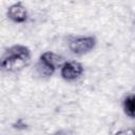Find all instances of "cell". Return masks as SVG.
Segmentation results:
<instances>
[{"label": "cell", "mask_w": 135, "mask_h": 135, "mask_svg": "<svg viewBox=\"0 0 135 135\" xmlns=\"http://www.w3.org/2000/svg\"><path fill=\"white\" fill-rule=\"evenodd\" d=\"M31 61V50L23 44H14L5 50L1 57V69L8 73L23 70Z\"/></svg>", "instance_id": "1"}, {"label": "cell", "mask_w": 135, "mask_h": 135, "mask_svg": "<svg viewBox=\"0 0 135 135\" xmlns=\"http://www.w3.org/2000/svg\"><path fill=\"white\" fill-rule=\"evenodd\" d=\"M64 58L54 52H44L39 56L36 70L41 77L49 78L54 75L57 69H61L64 64Z\"/></svg>", "instance_id": "2"}, {"label": "cell", "mask_w": 135, "mask_h": 135, "mask_svg": "<svg viewBox=\"0 0 135 135\" xmlns=\"http://www.w3.org/2000/svg\"><path fill=\"white\" fill-rule=\"evenodd\" d=\"M97 44V39L95 36H77L71 37L69 39L68 45L70 51L78 56L85 55L93 51Z\"/></svg>", "instance_id": "3"}, {"label": "cell", "mask_w": 135, "mask_h": 135, "mask_svg": "<svg viewBox=\"0 0 135 135\" xmlns=\"http://www.w3.org/2000/svg\"><path fill=\"white\" fill-rule=\"evenodd\" d=\"M83 65L75 60L72 61H65L64 64L60 69V76L65 81H75L81 77L83 74Z\"/></svg>", "instance_id": "4"}, {"label": "cell", "mask_w": 135, "mask_h": 135, "mask_svg": "<svg viewBox=\"0 0 135 135\" xmlns=\"http://www.w3.org/2000/svg\"><path fill=\"white\" fill-rule=\"evenodd\" d=\"M6 14L8 19L15 23H24L28 18L27 9L21 2H16L9 5Z\"/></svg>", "instance_id": "5"}, {"label": "cell", "mask_w": 135, "mask_h": 135, "mask_svg": "<svg viewBox=\"0 0 135 135\" xmlns=\"http://www.w3.org/2000/svg\"><path fill=\"white\" fill-rule=\"evenodd\" d=\"M122 110L123 113L130 117L135 119V92L128 95L122 101Z\"/></svg>", "instance_id": "6"}, {"label": "cell", "mask_w": 135, "mask_h": 135, "mask_svg": "<svg viewBox=\"0 0 135 135\" xmlns=\"http://www.w3.org/2000/svg\"><path fill=\"white\" fill-rule=\"evenodd\" d=\"M114 135H135V128H127L119 130Z\"/></svg>", "instance_id": "7"}, {"label": "cell", "mask_w": 135, "mask_h": 135, "mask_svg": "<svg viewBox=\"0 0 135 135\" xmlns=\"http://www.w3.org/2000/svg\"><path fill=\"white\" fill-rule=\"evenodd\" d=\"M53 135H76V134L74 131H72L70 129H61V130L56 131Z\"/></svg>", "instance_id": "8"}]
</instances>
